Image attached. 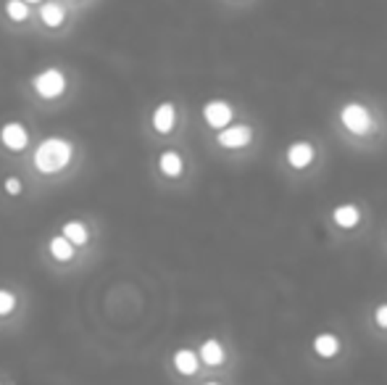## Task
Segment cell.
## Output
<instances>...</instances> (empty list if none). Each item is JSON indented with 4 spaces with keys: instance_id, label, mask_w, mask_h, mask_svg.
Here are the masks:
<instances>
[{
    "instance_id": "1",
    "label": "cell",
    "mask_w": 387,
    "mask_h": 385,
    "mask_svg": "<svg viewBox=\"0 0 387 385\" xmlns=\"http://www.w3.org/2000/svg\"><path fill=\"white\" fill-rule=\"evenodd\" d=\"M72 156H74V145L69 143V140H64V137H48L34 151V166L43 175H55L64 166H69Z\"/></svg>"
},
{
    "instance_id": "2",
    "label": "cell",
    "mask_w": 387,
    "mask_h": 385,
    "mask_svg": "<svg viewBox=\"0 0 387 385\" xmlns=\"http://www.w3.org/2000/svg\"><path fill=\"white\" fill-rule=\"evenodd\" d=\"M340 121L345 130L353 135H366L374 130V119L364 103H345L340 109Z\"/></svg>"
},
{
    "instance_id": "3",
    "label": "cell",
    "mask_w": 387,
    "mask_h": 385,
    "mask_svg": "<svg viewBox=\"0 0 387 385\" xmlns=\"http://www.w3.org/2000/svg\"><path fill=\"white\" fill-rule=\"evenodd\" d=\"M32 88L40 98L50 100V98H61L66 90V77L61 69H45L40 74H34Z\"/></svg>"
},
{
    "instance_id": "4",
    "label": "cell",
    "mask_w": 387,
    "mask_h": 385,
    "mask_svg": "<svg viewBox=\"0 0 387 385\" xmlns=\"http://www.w3.org/2000/svg\"><path fill=\"white\" fill-rule=\"evenodd\" d=\"M232 116H235V111H232V106L226 100H208L203 106V119L214 130H224L226 124L232 121Z\"/></svg>"
},
{
    "instance_id": "5",
    "label": "cell",
    "mask_w": 387,
    "mask_h": 385,
    "mask_svg": "<svg viewBox=\"0 0 387 385\" xmlns=\"http://www.w3.org/2000/svg\"><path fill=\"white\" fill-rule=\"evenodd\" d=\"M219 145L222 148H245L250 140H253V130L247 127V124H232V127H224V130H219Z\"/></svg>"
},
{
    "instance_id": "6",
    "label": "cell",
    "mask_w": 387,
    "mask_h": 385,
    "mask_svg": "<svg viewBox=\"0 0 387 385\" xmlns=\"http://www.w3.org/2000/svg\"><path fill=\"white\" fill-rule=\"evenodd\" d=\"M0 140H3V145H6L8 151H24L27 143H29V133H27V127L19 124V121H8V124L0 130Z\"/></svg>"
},
{
    "instance_id": "7",
    "label": "cell",
    "mask_w": 387,
    "mask_h": 385,
    "mask_svg": "<svg viewBox=\"0 0 387 385\" xmlns=\"http://www.w3.org/2000/svg\"><path fill=\"white\" fill-rule=\"evenodd\" d=\"M311 349L319 359H334L340 353V349H343V343H340V338L334 332H319L311 341Z\"/></svg>"
},
{
    "instance_id": "8",
    "label": "cell",
    "mask_w": 387,
    "mask_h": 385,
    "mask_svg": "<svg viewBox=\"0 0 387 385\" xmlns=\"http://www.w3.org/2000/svg\"><path fill=\"white\" fill-rule=\"evenodd\" d=\"M332 222L337 227H343V230H353L355 224L361 222V209L355 203H340L332 211Z\"/></svg>"
},
{
    "instance_id": "9",
    "label": "cell",
    "mask_w": 387,
    "mask_h": 385,
    "mask_svg": "<svg viewBox=\"0 0 387 385\" xmlns=\"http://www.w3.org/2000/svg\"><path fill=\"white\" fill-rule=\"evenodd\" d=\"M198 359L208 367H219V364L226 362V351L224 346L216 341V338H208V341L201 343V351H198Z\"/></svg>"
},
{
    "instance_id": "10",
    "label": "cell",
    "mask_w": 387,
    "mask_h": 385,
    "mask_svg": "<svg viewBox=\"0 0 387 385\" xmlns=\"http://www.w3.org/2000/svg\"><path fill=\"white\" fill-rule=\"evenodd\" d=\"M174 362V370L179 374H184V377H190V374L198 372V367H201V359H198V353L193 351V349H177L172 356Z\"/></svg>"
},
{
    "instance_id": "11",
    "label": "cell",
    "mask_w": 387,
    "mask_h": 385,
    "mask_svg": "<svg viewBox=\"0 0 387 385\" xmlns=\"http://www.w3.org/2000/svg\"><path fill=\"white\" fill-rule=\"evenodd\" d=\"M313 145L306 143V140H295V143L287 148V161H290V166H295V169H306V166L313 161Z\"/></svg>"
},
{
    "instance_id": "12",
    "label": "cell",
    "mask_w": 387,
    "mask_h": 385,
    "mask_svg": "<svg viewBox=\"0 0 387 385\" xmlns=\"http://www.w3.org/2000/svg\"><path fill=\"white\" fill-rule=\"evenodd\" d=\"M174 121H177V109L174 103H161L158 109L153 111V130L161 135H169L174 130Z\"/></svg>"
},
{
    "instance_id": "13",
    "label": "cell",
    "mask_w": 387,
    "mask_h": 385,
    "mask_svg": "<svg viewBox=\"0 0 387 385\" xmlns=\"http://www.w3.org/2000/svg\"><path fill=\"white\" fill-rule=\"evenodd\" d=\"M158 166H161V172L166 177H179L184 169V161L177 151H163L161 158H158Z\"/></svg>"
},
{
    "instance_id": "14",
    "label": "cell",
    "mask_w": 387,
    "mask_h": 385,
    "mask_svg": "<svg viewBox=\"0 0 387 385\" xmlns=\"http://www.w3.org/2000/svg\"><path fill=\"white\" fill-rule=\"evenodd\" d=\"M61 230H64L61 235H64V238L72 243V245H85V243L90 241V232H87V227L82 224V222H76V219L66 222Z\"/></svg>"
},
{
    "instance_id": "15",
    "label": "cell",
    "mask_w": 387,
    "mask_h": 385,
    "mask_svg": "<svg viewBox=\"0 0 387 385\" xmlns=\"http://www.w3.org/2000/svg\"><path fill=\"white\" fill-rule=\"evenodd\" d=\"M48 248H50V256H53L55 262H72V259H74V245L66 241L64 235L53 238Z\"/></svg>"
},
{
    "instance_id": "16",
    "label": "cell",
    "mask_w": 387,
    "mask_h": 385,
    "mask_svg": "<svg viewBox=\"0 0 387 385\" xmlns=\"http://www.w3.org/2000/svg\"><path fill=\"white\" fill-rule=\"evenodd\" d=\"M40 19L45 22V27H61L66 19V13L58 3H45L43 8H40Z\"/></svg>"
},
{
    "instance_id": "17",
    "label": "cell",
    "mask_w": 387,
    "mask_h": 385,
    "mask_svg": "<svg viewBox=\"0 0 387 385\" xmlns=\"http://www.w3.org/2000/svg\"><path fill=\"white\" fill-rule=\"evenodd\" d=\"M6 13L11 16L13 22H24L29 16V8H27V3H22V0H8L6 3Z\"/></svg>"
},
{
    "instance_id": "18",
    "label": "cell",
    "mask_w": 387,
    "mask_h": 385,
    "mask_svg": "<svg viewBox=\"0 0 387 385\" xmlns=\"http://www.w3.org/2000/svg\"><path fill=\"white\" fill-rule=\"evenodd\" d=\"M13 309H16V296H13L11 290H6V288H0V317H6V314H11Z\"/></svg>"
},
{
    "instance_id": "19",
    "label": "cell",
    "mask_w": 387,
    "mask_h": 385,
    "mask_svg": "<svg viewBox=\"0 0 387 385\" xmlns=\"http://www.w3.org/2000/svg\"><path fill=\"white\" fill-rule=\"evenodd\" d=\"M374 322H376V327L387 330V304H379V306L374 309Z\"/></svg>"
},
{
    "instance_id": "20",
    "label": "cell",
    "mask_w": 387,
    "mask_h": 385,
    "mask_svg": "<svg viewBox=\"0 0 387 385\" xmlns=\"http://www.w3.org/2000/svg\"><path fill=\"white\" fill-rule=\"evenodd\" d=\"M6 193H8V196H19V193H22V180H19V177H8V180H6Z\"/></svg>"
},
{
    "instance_id": "21",
    "label": "cell",
    "mask_w": 387,
    "mask_h": 385,
    "mask_svg": "<svg viewBox=\"0 0 387 385\" xmlns=\"http://www.w3.org/2000/svg\"><path fill=\"white\" fill-rule=\"evenodd\" d=\"M22 3H40V0H22Z\"/></svg>"
},
{
    "instance_id": "22",
    "label": "cell",
    "mask_w": 387,
    "mask_h": 385,
    "mask_svg": "<svg viewBox=\"0 0 387 385\" xmlns=\"http://www.w3.org/2000/svg\"><path fill=\"white\" fill-rule=\"evenodd\" d=\"M203 385H222V383H214V380H211V383H203Z\"/></svg>"
}]
</instances>
